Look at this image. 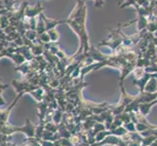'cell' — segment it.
<instances>
[{
	"label": "cell",
	"mask_w": 157,
	"mask_h": 146,
	"mask_svg": "<svg viewBox=\"0 0 157 146\" xmlns=\"http://www.w3.org/2000/svg\"><path fill=\"white\" fill-rule=\"evenodd\" d=\"M43 11V8L41 7L40 2H37L36 6H28L25 11V14L26 17L30 18H35L36 16H39Z\"/></svg>",
	"instance_id": "6da1fadb"
},
{
	"label": "cell",
	"mask_w": 157,
	"mask_h": 146,
	"mask_svg": "<svg viewBox=\"0 0 157 146\" xmlns=\"http://www.w3.org/2000/svg\"><path fill=\"white\" fill-rule=\"evenodd\" d=\"M40 16H41V18H42L43 21H44V24H45V28H46L47 30L53 29L57 24H61V23H63V21H57V20H54V19L47 18L46 16H45L44 14H43V13H41Z\"/></svg>",
	"instance_id": "7a4b0ae2"
},
{
	"label": "cell",
	"mask_w": 157,
	"mask_h": 146,
	"mask_svg": "<svg viewBox=\"0 0 157 146\" xmlns=\"http://www.w3.org/2000/svg\"><path fill=\"white\" fill-rule=\"evenodd\" d=\"M37 30H38L39 33H42V32H44L46 30V28H45V24H44V21H43V20H42L40 15H39L38 21H37Z\"/></svg>",
	"instance_id": "3957f363"
},
{
	"label": "cell",
	"mask_w": 157,
	"mask_h": 146,
	"mask_svg": "<svg viewBox=\"0 0 157 146\" xmlns=\"http://www.w3.org/2000/svg\"><path fill=\"white\" fill-rule=\"evenodd\" d=\"M48 35H49V37H51L53 40H57L58 39V32L54 28L49 30V34H48Z\"/></svg>",
	"instance_id": "277c9868"
},
{
	"label": "cell",
	"mask_w": 157,
	"mask_h": 146,
	"mask_svg": "<svg viewBox=\"0 0 157 146\" xmlns=\"http://www.w3.org/2000/svg\"><path fill=\"white\" fill-rule=\"evenodd\" d=\"M84 1H86V0H84ZM96 2H97V0H96Z\"/></svg>",
	"instance_id": "5b68a950"
}]
</instances>
